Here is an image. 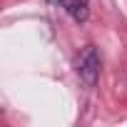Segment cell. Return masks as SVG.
I'll list each match as a JSON object with an SVG mask.
<instances>
[{
  "label": "cell",
  "instance_id": "cell-1",
  "mask_svg": "<svg viewBox=\"0 0 127 127\" xmlns=\"http://www.w3.org/2000/svg\"><path fill=\"white\" fill-rule=\"evenodd\" d=\"M77 75L87 87H95V82L100 77V55L92 45H87L77 57Z\"/></svg>",
  "mask_w": 127,
  "mask_h": 127
},
{
  "label": "cell",
  "instance_id": "cell-2",
  "mask_svg": "<svg viewBox=\"0 0 127 127\" xmlns=\"http://www.w3.org/2000/svg\"><path fill=\"white\" fill-rule=\"evenodd\" d=\"M60 5L65 8V13L72 20H77V23L87 20V3H85V0H60Z\"/></svg>",
  "mask_w": 127,
  "mask_h": 127
},
{
  "label": "cell",
  "instance_id": "cell-3",
  "mask_svg": "<svg viewBox=\"0 0 127 127\" xmlns=\"http://www.w3.org/2000/svg\"><path fill=\"white\" fill-rule=\"evenodd\" d=\"M47 3H50V5H60V0H47Z\"/></svg>",
  "mask_w": 127,
  "mask_h": 127
}]
</instances>
